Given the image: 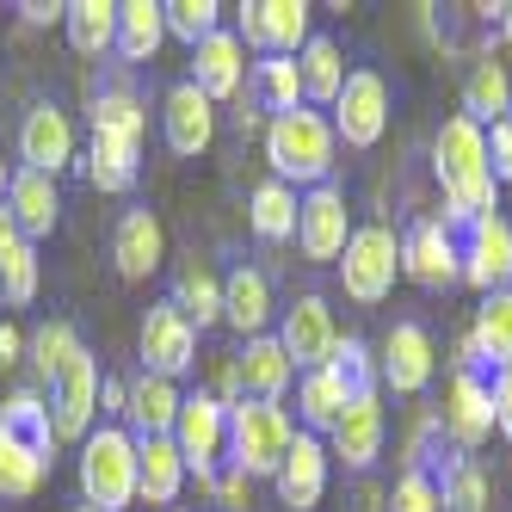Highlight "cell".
I'll use <instances>...</instances> for the list:
<instances>
[{
	"label": "cell",
	"mask_w": 512,
	"mask_h": 512,
	"mask_svg": "<svg viewBox=\"0 0 512 512\" xmlns=\"http://www.w3.org/2000/svg\"><path fill=\"white\" fill-rule=\"evenodd\" d=\"M136 352H142V371L149 377H167L179 383L198 364V327L179 315L173 303H155L149 315H142V334H136Z\"/></svg>",
	"instance_id": "cell-8"
},
{
	"label": "cell",
	"mask_w": 512,
	"mask_h": 512,
	"mask_svg": "<svg viewBox=\"0 0 512 512\" xmlns=\"http://www.w3.org/2000/svg\"><path fill=\"white\" fill-rule=\"evenodd\" d=\"M469 346L482 364H512V290H488L482 309H475V327H469Z\"/></svg>",
	"instance_id": "cell-35"
},
{
	"label": "cell",
	"mask_w": 512,
	"mask_h": 512,
	"mask_svg": "<svg viewBox=\"0 0 512 512\" xmlns=\"http://www.w3.org/2000/svg\"><path fill=\"white\" fill-rule=\"evenodd\" d=\"M432 364H438V352H432V334H426V327H420V321H395L389 334H383L377 383L395 389V395H420V389L432 383Z\"/></svg>",
	"instance_id": "cell-16"
},
{
	"label": "cell",
	"mask_w": 512,
	"mask_h": 512,
	"mask_svg": "<svg viewBox=\"0 0 512 512\" xmlns=\"http://www.w3.org/2000/svg\"><path fill=\"white\" fill-rule=\"evenodd\" d=\"M99 414L124 420V377H99Z\"/></svg>",
	"instance_id": "cell-51"
},
{
	"label": "cell",
	"mask_w": 512,
	"mask_h": 512,
	"mask_svg": "<svg viewBox=\"0 0 512 512\" xmlns=\"http://www.w3.org/2000/svg\"><path fill=\"white\" fill-rule=\"evenodd\" d=\"M327 124H334V136L346 142V149H377L383 130H389V81L377 75V68H352L340 99L327 105Z\"/></svg>",
	"instance_id": "cell-7"
},
{
	"label": "cell",
	"mask_w": 512,
	"mask_h": 512,
	"mask_svg": "<svg viewBox=\"0 0 512 512\" xmlns=\"http://www.w3.org/2000/svg\"><path fill=\"white\" fill-rule=\"evenodd\" d=\"M81 352H87V346H81V334H75L68 321H44V327H31V334H25V358H31V371H38L44 389H50Z\"/></svg>",
	"instance_id": "cell-39"
},
{
	"label": "cell",
	"mask_w": 512,
	"mask_h": 512,
	"mask_svg": "<svg viewBox=\"0 0 512 512\" xmlns=\"http://www.w3.org/2000/svg\"><path fill=\"white\" fill-rule=\"evenodd\" d=\"M278 346H284L290 364H297V377L303 371H321V364L334 358V346H340V327H334L327 297H297V303H290L278 315Z\"/></svg>",
	"instance_id": "cell-10"
},
{
	"label": "cell",
	"mask_w": 512,
	"mask_h": 512,
	"mask_svg": "<svg viewBox=\"0 0 512 512\" xmlns=\"http://www.w3.org/2000/svg\"><path fill=\"white\" fill-rule=\"evenodd\" d=\"M463 118L482 124V130L512 118V75H506V62H494V50L475 56L469 75H463Z\"/></svg>",
	"instance_id": "cell-28"
},
{
	"label": "cell",
	"mask_w": 512,
	"mask_h": 512,
	"mask_svg": "<svg viewBox=\"0 0 512 512\" xmlns=\"http://www.w3.org/2000/svg\"><path fill=\"white\" fill-rule=\"evenodd\" d=\"M297 210H303V198L290 192L284 179H266V186H253V198H247V223L260 241H290L297 235Z\"/></svg>",
	"instance_id": "cell-40"
},
{
	"label": "cell",
	"mask_w": 512,
	"mask_h": 512,
	"mask_svg": "<svg viewBox=\"0 0 512 512\" xmlns=\"http://www.w3.org/2000/svg\"><path fill=\"white\" fill-rule=\"evenodd\" d=\"M136 167H142V142L87 136V179H93L99 192H130L136 186Z\"/></svg>",
	"instance_id": "cell-36"
},
{
	"label": "cell",
	"mask_w": 512,
	"mask_h": 512,
	"mask_svg": "<svg viewBox=\"0 0 512 512\" xmlns=\"http://www.w3.org/2000/svg\"><path fill=\"white\" fill-rule=\"evenodd\" d=\"M7 186H13V167L0 161V204H7Z\"/></svg>",
	"instance_id": "cell-53"
},
{
	"label": "cell",
	"mask_w": 512,
	"mask_h": 512,
	"mask_svg": "<svg viewBox=\"0 0 512 512\" xmlns=\"http://www.w3.org/2000/svg\"><path fill=\"white\" fill-rule=\"evenodd\" d=\"M75 512H99V506H75Z\"/></svg>",
	"instance_id": "cell-54"
},
{
	"label": "cell",
	"mask_w": 512,
	"mask_h": 512,
	"mask_svg": "<svg viewBox=\"0 0 512 512\" xmlns=\"http://www.w3.org/2000/svg\"><path fill=\"white\" fill-rule=\"evenodd\" d=\"M500 44L512 50V7H500Z\"/></svg>",
	"instance_id": "cell-52"
},
{
	"label": "cell",
	"mask_w": 512,
	"mask_h": 512,
	"mask_svg": "<svg viewBox=\"0 0 512 512\" xmlns=\"http://www.w3.org/2000/svg\"><path fill=\"white\" fill-rule=\"evenodd\" d=\"M488 395H494V426H500V432L512 438V364H500V371H494Z\"/></svg>",
	"instance_id": "cell-47"
},
{
	"label": "cell",
	"mask_w": 512,
	"mask_h": 512,
	"mask_svg": "<svg viewBox=\"0 0 512 512\" xmlns=\"http://www.w3.org/2000/svg\"><path fill=\"white\" fill-rule=\"evenodd\" d=\"M352 241V216H346V192L340 186H315L297 210V247H303V260L327 266V260H340Z\"/></svg>",
	"instance_id": "cell-15"
},
{
	"label": "cell",
	"mask_w": 512,
	"mask_h": 512,
	"mask_svg": "<svg viewBox=\"0 0 512 512\" xmlns=\"http://www.w3.org/2000/svg\"><path fill=\"white\" fill-rule=\"evenodd\" d=\"M463 284H475L488 297V290H512V223L494 210V216H475L463 229Z\"/></svg>",
	"instance_id": "cell-12"
},
{
	"label": "cell",
	"mask_w": 512,
	"mask_h": 512,
	"mask_svg": "<svg viewBox=\"0 0 512 512\" xmlns=\"http://www.w3.org/2000/svg\"><path fill=\"white\" fill-rule=\"evenodd\" d=\"M395 272H401V241L395 229L371 223V229H352L346 253H340V278H346V297L377 309L389 290H395Z\"/></svg>",
	"instance_id": "cell-6"
},
{
	"label": "cell",
	"mask_w": 512,
	"mask_h": 512,
	"mask_svg": "<svg viewBox=\"0 0 512 512\" xmlns=\"http://www.w3.org/2000/svg\"><path fill=\"white\" fill-rule=\"evenodd\" d=\"M401 272H408L420 290H451L463 278L457 229H445V223H414L408 235H401Z\"/></svg>",
	"instance_id": "cell-14"
},
{
	"label": "cell",
	"mask_w": 512,
	"mask_h": 512,
	"mask_svg": "<svg viewBox=\"0 0 512 512\" xmlns=\"http://www.w3.org/2000/svg\"><path fill=\"white\" fill-rule=\"evenodd\" d=\"M161 130H167V149L173 155H204L210 142H216V105L192 81H179L161 99Z\"/></svg>",
	"instance_id": "cell-19"
},
{
	"label": "cell",
	"mask_w": 512,
	"mask_h": 512,
	"mask_svg": "<svg viewBox=\"0 0 512 512\" xmlns=\"http://www.w3.org/2000/svg\"><path fill=\"white\" fill-rule=\"evenodd\" d=\"M389 512H445V506H438L432 469H408V475H401L395 494H389Z\"/></svg>",
	"instance_id": "cell-45"
},
{
	"label": "cell",
	"mask_w": 512,
	"mask_h": 512,
	"mask_svg": "<svg viewBox=\"0 0 512 512\" xmlns=\"http://www.w3.org/2000/svg\"><path fill=\"white\" fill-rule=\"evenodd\" d=\"M75 155H81V142H75V118L62 112V105H31L25 112V124H19V161L31 167V173H68L75 167Z\"/></svg>",
	"instance_id": "cell-11"
},
{
	"label": "cell",
	"mask_w": 512,
	"mask_h": 512,
	"mask_svg": "<svg viewBox=\"0 0 512 512\" xmlns=\"http://www.w3.org/2000/svg\"><path fill=\"white\" fill-rule=\"evenodd\" d=\"M161 19H167V38H179L186 50H198L210 31H223V7L216 0H167Z\"/></svg>",
	"instance_id": "cell-43"
},
{
	"label": "cell",
	"mask_w": 512,
	"mask_h": 512,
	"mask_svg": "<svg viewBox=\"0 0 512 512\" xmlns=\"http://www.w3.org/2000/svg\"><path fill=\"white\" fill-rule=\"evenodd\" d=\"M50 426H56V445H81V438L93 432V420H99V358L93 352H81L68 371L50 383Z\"/></svg>",
	"instance_id": "cell-9"
},
{
	"label": "cell",
	"mask_w": 512,
	"mask_h": 512,
	"mask_svg": "<svg viewBox=\"0 0 512 512\" xmlns=\"http://www.w3.org/2000/svg\"><path fill=\"white\" fill-rule=\"evenodd\" d=\"M167 303H173V309H179V315H186L198 334H204V327L223 321V278H216V272L198 260V266H186V272L173 278V297H167Z\"/></svg>",
	"instance_id": "cell-38"
},
{
	"label": "cell",
	"mask_w": 512,
	"mask_h": 512,
	"mask_svg": "<svg viewBox=\"0 0 512 512\" xmlns=\"http://www.w3.org/2000/svg\"><path fill=\"white\" fill-rule=\"evenodd\" d=\"M346 401H352L346 383L327 371V364H321V371H303V377H297V414H303V432H309V438L334 432L340 414H346Z\"/></svg>",
	"instance_id": "cell-33"
},
{
	"label": "cell",
	"mask_w": 512,
	"mask_h": 512,
	"mask_svg": "<svg viewBox=\"0 0 512 512\" xmlns=\"http://www.w3.org/2000/svg\"><path fill=\"white\" fill-rule=\"evenodd\" d=\"M179 401H186V395H179V383L136 371V377L124 383V432H130V438H161V432H173Z\"/></svg>",
	"instance_id": "cell-23"
},
{
	"label": "cell",
	"mask_w": 512,
	"mask_h": 512,
	"mask_svg": "<svg viewBox=\"0 0 512 512\" xmlns=\"http://www.w3.org/2000/svg\"><path fill=\"white\" fill-rule=\"evenodd\" d=\"M297 75H303V105H334L346 87V62L334 38H309L297 50Z\"/></svg>",
	"instance_id": "cell-37"
},
{
	"label": "cell",
	"mask_w": 512,
	"mask_h": 512,
	"mask_svg": "<svg viewBox=\"0 0 512 512\" xmlns=\"http://www.w3.org/2000/svg\"><path fill=\"white\" fill-rule=\"evenodd\" d=\"M438 469H432V482H438V506L445 512H488V500H494V488H488V469L475 463V457H432Z\"/></svg>",
	"instance_id": "cell-31"
},
{
	"label": "cell",
	"mask_w": 512,
	"mask_h": 512,
	"mask_svg": "<svg viewBox=\"0 0 512 512\" xmlns=\"http://www.w3.org/2000/svg\"><path fill=\"white\" fill-rule=\"evenodd\" d=\"M241 99H247L260 118H284V112H297V105H303V75H297V56H260V62L247 68Z\"/></svg>",
	"instance_id": "cell-27"
},
{
	"label": "cell",
	"mask_w": 512,
	"mask_h": 512,
	"mask_svg": "<svg viewBox=\"0 0 512 512\" xmlns=\"http://www.w3.org/2000/svg\"><path fill=\"white\" fill-rule=\"evenodd\" d=\"M247 494H253V482H247L241 469H223V475H216V500H223L229 512H241V506H247Z\"/></svg>",
	"instance_id": "cell-48"
},
{
	"label": "cell",
	"mask_w": 512,
	"mask_h": 512,
	"mask_svg": "<svg viewBox=\"0 0 512 512\" xmlns=\"http://www.w3.org/2000/svg\"><path fill=\"white\" fill-rule=\"evenodd\" d=\"M334 149L340 136L327 124L315 105H297V112H284L266 124V161H272V179H284L290 192L297 186H327V173H334Z\"/></svg>",
	"instance_id": "cell-2"
},
{
	"label": "cell",
	"mask_w": 512,
	"mask_h": 512,
	"mask_svg": "<svg viewBox=\"0 0 512 512\" xmlns=\"http://www.w3.org/2000/svg\"><path fill=\"white\" fill-rule=\"evenodd\" d=\"M179 488H186V457H179L173 432H161V438H136V500L173 512Z\"/></svg>",
	"instance_id": "cell-22"
},
{
	"label": "cell",
	"mask_w": 512,
	"mask_h": 512,
	"mask_svg": "<svg viewBox=\"0 0 512 512\" xmlns=\"http://www.w3.org/2000/svg\"><path fill=\"white\" fill-rule=\"evenodd\" d=\"M7 216H13V229H19L31 247L50 241L56 216H62V192H56V179H50V173H31V167H13V186H7Z\"/></svg>",
	"instance_id": "cell-21"
},
{
	"label": "cell",
	"mask_w": 512,
	"mask_h": 512,
	"mask_svg": "<svg viewBox=\"0 0 512 512\" xmlns=\"http://www.w3.org/2000/svg\"><path fill=\"white\" fill-rule=\"evenodd\" d=\"M38 284H44V272H38V247H31V241L13 229L7 204H0V297H7L13 309H25L31 297H38Z\"/></svg>",
	"instance_id": "cell-30"
},
{
	"label": "cell",
	"mask_w": 512,
	"mask_h": 512,
	"mask_svg": "<svg viewBox=\"0 0 512 512\" xmlns=\"http://www.w3.org/2000/svg\"><path fill=\"white\" fill-rule=\"evenodd\" d=\"M432 173L445 186V229H469L475 216H494L500 179L488 167V130L469 124L463 112L432 136Z\"/></svg>",
	"instance_id": "cell-1"
},
{
	"label": "cell",
	"mask_w": 512,
	"mask_h": 512,
	"mask_svg": "<svg viewBox=\"0 0 512 512\" xmlns=\"http://www.w3.org/2000/svg\"><path fill=\"white\" fill-rule=\"evenodd\" d=\"M272 488H278V500H284L290 512L321 506V494H327V445H321V438L297 432V445H290V457L278 463Z\"/></svg>",
	"instance_id": "cell-25"
},
{
	"label": "cell",
	"mask_w": 512,
	"mask_h": 512,
	"mask_svg": "<svg viewBox=\"0 0 512 512\" xmlns=\"http://www.w3.org/2000/svg\"><path fill=\"white\" fill-rule=\"evenodd\" d=\"M161 260H167V229H161V216L155 210H124L118 216V229H112V266H118V278H149V272H161Z\"/></svg>",
	"instance_id": "cell-20"
},
{
	"label": "cell",
	"mask_w": 512,
	"mask_h": 512,
	"mask_svg": "<svg viewBox=\"0 0 512 512\" xmlns=\"http://www.w3.org/2000/svg\"><path fill=\"white\" fill-rule=\"evenodd\" d=\"M173 512H179V506H173Z\"/></svg>",
	"instance_id": "cell-55"
},
{
	"label": "cell",
	"mask_w": 512,
	"mask_h": 512,
	"mask_svg": "<svg viewBox=\"0 0 512 512\" xmlns=\"http://www.w3.org/2000/svg\"><path fill=\"white\" fill-rule=\"evenodd\" d=\"M161 44H167V19H161L155 0H118V50L112 56L142 68V62H155Z\"/></svg>",
	"instance_id": "cell-32"
},
{
	"label": "cell",
	"mask_w": 512,
	"mask_h": 512,
	"mask_svg": "<svg viewBox=\"0 0 512 512\" xmlns=\"http://www.w3.org/2000/svg\"><path fill=\"white\" fill-rule=\"evenodd\" d=\"M235 371H241V395H247V401H284V389L297 383V364L284 358L278 334L247 340V346L235 352Z\"/></svg>",
	"instance_id": "cell-26"
},
{
	"label": "cell",
	"mask_w": 512,
	"mask_h": 512,
	"mask_svg": "<svg viewBox=\"0 0 512 512\" xmlns=\"http://www.w3.org/2000/svg\"><path fill=\"white\" fill-rule=\"evenodd\" d=\"M173 445L186 457V475H198L204 488H216V475L229 463V408L210 389L186 395L179 401V420H173Z\"/></svg>",
	"instance_id": "cell-5"
},
{
	"label": "cell",
	"mask_w": 512,
	"mask_h": 512,
	"mask_svg": "<svg viewBox=\"0 0 512 512\" xmlns=\"http://www.w3.org/2000/svg\"><path fill=\"white\" fill-rule=\"evenodd\" d=\"M247 44L235 38V31H210V38L192 50V87L210 99V105H223V99H241L247 87Z\"/></svg>",
	"instance_id": "cell-17"
},
{
	"label": "cell",
	"mask_w": 512,
	"mask_h": 512,
	"mask_svg": "<svg viewBox=\"0 0 512 512\" xmlns=\"http://www.w3.org/2000/svg\"><path fill=\"white\" fill-rule=\"evenodd\" d=\"M438 432H445L463 457L482 451L488 438H494V395H488V383L475 377V371H457V377H451L445 408H438Z\"/></svg>",
	"instance_id": "cell-13"
},
{
	"label": "cell",
	"mask_w": 512,
	"mask_h": 512,
	"mask_svg": "<svg viewBox=\"0 0 512 512\" xmlns=\"http://www.w3.org/2000/svg\"><path fill=\"white\" fill-rule=\"evenodd\" d=\"M488 167H494V179H500V186L512 179V118L488 124Z\"/></svg>",
	"instance_id": "cell-46"
},
{
	"label": "cell",
	"mask_w": 512,
	"mask_h": 512,
	"mask_svg": "<svg viewBox=\"0 0 512 512\" xmlns=\"http://www.w3.org/2000/svg\"><path fill=\"white\" fill-rule=\"evenodd\" d=\"M56 469L50 451H38L31 438H19L13 426H0V500H31L44 488V475Z\"/></svg>",
	"instance_id": "cell-29"
},
{
	"label": "cell",
	"mask_w": 512,
	"mask_h": 512,
	"mask_svg": "<svg viewBox=\"0 0 512 512\" xmlns=\"http://www.w3.org/2000/svg\"><path fill=\"white\" fill-rule=\"evenodd\" d=\"M327 457H340L346 469H371L383 457V401H377V389L346 401L340 426L327 432Z\"/></svg>",
	"instance_id": "cell-18"
},
{
	"label": "cell",
	"mask_w": 512,
	"mask_h": 512,
	"mask_svg": "<svg viewBox=\"0 0 512 512\" xmlns=\"http://www.w3.org/2000/svg\"><path fill=\"white\" fill-rule=\"evenodd\" d=\"M25 358V334L13 321H0V371H7V364H19Z\"/></svg>",
	"instance_id": "cell-50"
},
{
	"label": "cell",
	"mask_w": 512,
	"mask_h": 512,
	"mask_svg": "<svg viewBox=\"0 0 512 512\" xmlns=\"http://www.w3.org/2000/svg\"><path fill=\"white\" fill-rule=\"evenodd\" d=\"M87 130H93V136L142 142V130H149V112H142V99H136L130 87H99L93 105H87Z\"/></svg>",
	"instance_id": "cell-41"
},
{
	"label": "cell",
	"mask_w": 512,
	"mask_h": 512,
	"mask_svg": "<svg viewBox=\"0 0 512 512\" xmlns=\"http://www.w3.org/2000/svg\"><path fill=\"white\" fill-rule=\"evenodd\" d=\"M68 44L75 56H112L118 50V0H68Z\"/></svg>",
	"instance_id": "cell-34"
},
{
	"label": "cell",
	"mask_w": 512,
	"mask_h": 512,
	"mask_svg": "<svg viewBox=\"0 0 512 512\" xmlns=\"http://www.w3.org/2000/svg\"><path fill=\"white\" fill-rule=\"evenodd\" d=\"M81 500L99 512L136 506V438L124 426H93L81 438Z\"/></svg>",
	"instance_id": "cell-4"
},
{
	"label": "cell",
	"mask_w": 512,
	"mask_h": 512,
	"mask_svg": "<svg viewBox=\"0 0 512 512\" xmlns=\"http://www.w3.org/2000/svg\"><path fill=\"white\" fill-rule=\"evenodd\" d=\"M297 445V420H290L284 401H235L229 408V469H241L247 482L278 475V463Z\"/></svg>",
	"instance_id": "cell-3"
},
{
	"label": "cell",
	"mask_w": 512,
	"mask_h": 512,
	"mask_svg": "<svg viewBox=\"0 0 512 512\" xmlns=\"http://www.w3.org/2000/svg\"><path fill=\"white\" fill-rule=\"evenodd\" d=\"M327 371H334V377L346 383V395H371V389H377V358H371V346H364L358 334H346V340L334 346Z\"/></svg>",
	"instance_id": "cell-44"
},
{
	"label": "cell",
	"mask_w": 512,
	"mask_h": 512,
	"mask_svg": "<svg viewBox=\"0 0 512 512\" xmlns=\"http://www.w3.org/2000/svg\"><path fill=\"white\" fill-rule=\"evenodd\" d=\"M19 19L25 25H62L68 19V0H19Z\"/></svg>",
	"instance_id": "cell-49"
},
{
	"label": "cell",
	"mask_w": 512,
	"mask_h": 512,
	"mask_svg": "<svg viewBox=\"0 0 512 512\" xmlns=\"http://www.w3.org/2000/svg\"><path fill=\"white\" fill-rule=\"evenodd\" d=\"M315 38L303 0H260V56H297Z\"/></svg>",
	"instance_id": "cell-42"
},
{
	"label": "cell",
	"mask_w": 512,
	"mask_h": 512,
	"mask_svg": "<svg viewBox=\"0 0 512 512\" xmlns=\"http://www.w3.org/2000/svg\"><path fill=\"white\" fill-rule=\"evenodd\" d=\"M272 315H278L272 309V278L260 266H235L223 278V321L241 340H260V334H272Z\"/></svg>",
	"instance_id": "cell-24"
}]
</instances>
